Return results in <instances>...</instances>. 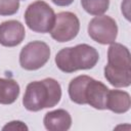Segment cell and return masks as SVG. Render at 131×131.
I'll list each match as a JSON object with an SVG mask.
<instances>
[{"label": "cell", "instance_id": "obj_1", "mask_svg": "<svg viewBox=\"0 0 131 131\" xmlns=\"http://www.w3.org/2000/svg\"><path fill=\"white\" fill-rule=\"evenodd\" d=\"M60 98V84L53 78H45L42 81H34L27 85L23 104L30 112H39L55 106Z\"/></svg>", "mask_w": 131, "mask_h": 131}, {"label": "cell", "instance_id": "obj_2", "mask_svg": "<svg viewBox=\"0 0 131 131\" xmlns=\"http://www.w3.org/2000/svg\"><path fill=\"white\" fill-rule=\"evenodd\" d=\"M104 77L114 87H129L131 84V61L129 49L120 43H112L107 50Z\"/></svg>", "mask_w": 131, "mask_h": 131}, {"label": "cell", "instance_id": "obj_3", "mask_svg": "<svg viewBox=\"0 0 131 131\" xmlns=\"http://www.w3.org/2000/svg\"><path fill=\"white\" fill-rule=\"evenodd\" d=\"M98 59V51L88 44H78L74 47L62 48L55 55V63L63 73L90 70L96 66Z\"/></svg>", "mask_w": 131, "mask_h": 131}, {"label": "cell", "instance_id": "obj_4", "mask_svg": "<svg viewBox=\"0 0 131 131\" xmlns=\"http://www.w3.org/2000/svg\"><path fill=\"white\" fill-rule=\"evenodd\" d=\"M26 25L36 33H49L54 25L55 13L44 1L38 0L30 4L25 12Z\"/></svg>", "mask_w": 131, "mask_h": 131}, {"label": "cell", "instance_id": "obj_5", "mask_svg": "<svg viewBox=\"0 0 131 131\" xmlns=\"http://www.w3.org/2000/svg\"><path fill=\"white\" fill-rule=\"evenodd\" d=\"M50 57V48L43 41H32L25 45L19 53V64L27 71L42 68Z\"/></svg>", "mask_w": 131, "mask_h": 131}, {"label": "cell", "instance_id": "obj_6", "mask_svg": "<svg viewBox=\"0 0 131 131\" xmlns=\"http://www.w3.org/2000/svg\"><path fill=\"white\" fill-rule=\"evenodd\" d=\"M88 35L99 44H112L116 41L118 35L117 23L108 15H97L89 21Z\"/></svg>", "mask_w": 131, "mask_h": 131}, {"label": "cell", "instance_id": "obj_7", "mask_svg": "<svg viewBox=\"0 0 131 131\" xmlns=\"http://www.w3.org/2000/svg\"><path fill=\"white\" fill-rule=\"evenodd\" d=\"M80 21L78 16L70 11H62L55 14L54 25L49 32L51 37L57 42H69L79 33Z\"/></svg>", "mask_w": 131, "mask_h": 131}, {"label": "cell", "instance_id": "obj_8", "mask_svg": "<svg viewBox=\"0 0 131 131\" xmlns=\"http://www.w3.org/2000/svg\"><path fill=\"white\" fill-rule=\"evenodd\" d=\"M26 36L24 25L14 19L6 20L0 24V44L5 47H14L19 45Z\"/></svg>", "mask_w": 131, "mask_h": 131}, {"label": "cell", "instance_id": "obj_9", "mask_svg": "<svg viewBox=\"0 0 131 131\" xmlns=\"http://www.w3.org/2000/svg\"><path fill=\"white\" fill-rule=\"evenodd\" d=\"M108 88L100 81L91 78L85 88V101L86 104L96 110H106V98Z\"/></svg>", "mask_w": 131, "mask_h": 131}, {"label": "cell", "instance_id": "obj_10", "mask_svg": "<svg viewBox=\"0 0 131 131\" xmlns=\"http://www.w3.org/2000/svg\"><path fill=\"white\" fill-rule=\"evenodd\" d=\"M43 123L49 131H67L72 126V117L69 112L59 108L45 114Z\"/></svg>", "mask_w": 131, "mask_h": 131}, {"label": "cell", "instance_id": "obj_11", "mask_svg": "<svg viewBox=\"0 0 131 131\" xmlns=\"http://www.w3.org/2000/svg\"><path fill=\"white\" fill-rule=\"evenodd\" d=\"M131 99L128 92L123 90H108L106 98V108L116 113L124 114L130 110Z\"/></svg>", "mask_w": 131, "mask_h": 131}, {"label": "cell", "instance_id": "obj_12", "mask_svg": "<svg viewBox=\"0 0 131 131\" xmlns=\"http://www.w3.org/2000/svg\"><path fill=\"white\" fill-rule=\"evenodd\" d=\"M19 85L13 79L0 78V103L11 104L19 95Z\"/></svg>", "mask_w": 131, "mask_h": 131}, {"label": "cell", "instance_id": "obj_13", "mask_svg": "<svg viewBox=\"0 0 131 131\" xmlns=\"http://www.w3.org/2000/svg\"><path fill=\"white\" fill-rule=\"evenodd\" d=\"M91 77L81 75L74 78L69 84V95L73 102L77 104H86L85 101V88Z\"/></svg>", "mask_w": 131, "mask_h": 131}, {"label": "cell", "instance_id": "obj_14", "mask_svg": "<svg viewBox=\"0 0 131 131\" xmlns=\"http://www.w3.org/2000/svg\"><path fill=\"white\" fill-rule=\"evenodd\" d=\"M82 7L91 15L103 14L110 6V0H81Z\"/></svg>", "mask_w": 131, "mask_h": 131}, {"label": "cell", "instance_id": "obj_15", "mask_svg": "<svg viewBox=\"0 0 131 131\" xmlns=\"http://www.w3.org/2000/svg\"><path fill=\"white\" fill-rule=\"evenodd\" d=\"M19 8V0H0V15H12Z\"/></svg>", "mask_w": 131, "mask_h": 131}, {"label": "cell", "instance_id": "obj_16", "mask_svg": "<svg viewBox=\"0 0 131 131\" xmlns=\"http://www.w3.org/2000/svg\"><path fill=\"white\" fill-rule=\"evenodd\" d=\"M28 129H29L28 126L21 121H11L2 128V130H26V131Z\"/></svg>", "mask_w": 131, "mask_h": 131}, {"label": "cell", "instance_id": "obj_17", "mask_svg": "<svg viewBox=\"0 0 131 131\" xmlns=\"http://www.w3.org/2000/svg\"><path fill=\"white\" fill-rule=\"evenodd\" d=\"M51 1L57 6H69L74 2V0H51Z\"/></svg>", "mask_w": 131, "mask_h": 131}]
</instances>
